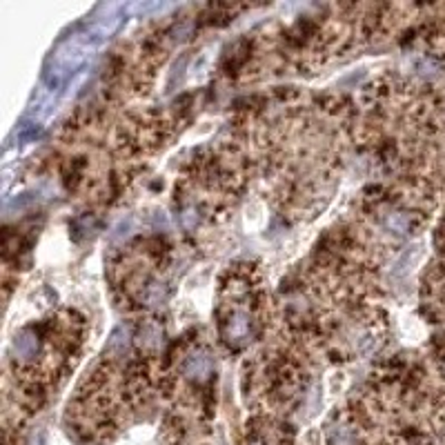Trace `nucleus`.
Listing matches in <instances>:
<instances>
[{
  "mask_svg": "<svg viewBox=\"0 0 445 445\" xmlns=\"http://www.w3.org/2000/svg\"><path fill=\"white\" fill-rule=\"evenodd\" d=\"M210 358L205 354H189L185 361V374L194 381H203V378L210 374Z\"/></svg>",
  "mask_w": 445,
  "mask_h": 445,
  "instance_id": "1",
  "label": "nucleus"
},
{
  "mask_svg": "<svg viewBox=\"0 0 445 445\" xmlns=\"http://www.w3.org/2000/svg\"><path fill=\"white\" fill-rule=\"evenodd\" d=\"M327 441L329 445H352L354 434L349 432L345 425H334V428L327 432Z\"/></svg>",
  "mask_w": 445,
  "mask_h": 445,
  "instance_id": "2",
  "label": "nucleus"
}]
</instances>
